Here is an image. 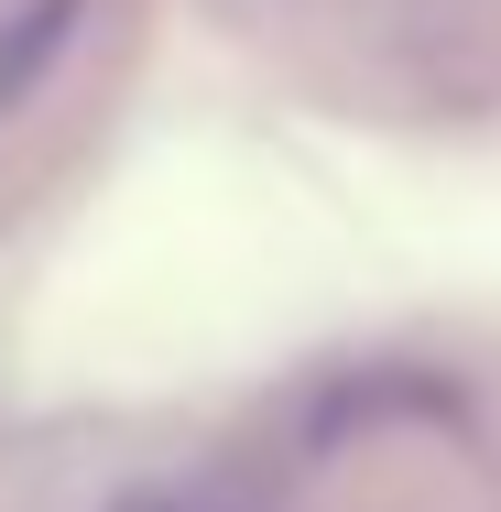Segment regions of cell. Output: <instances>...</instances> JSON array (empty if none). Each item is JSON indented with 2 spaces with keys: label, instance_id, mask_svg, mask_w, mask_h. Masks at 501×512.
<instances>
[{
  "label": "cell",
  "instance_id": "obj_1",
  "mask_svg": "<svg viewBox=\"0 0 501 512\" xmlns=\"http://www.w3.org/2000/svg\"><path fill=\"white\" fill-rule=\"evenodd\" d=\"M77 11H88V0H22V11L0 22V109H22V99H33V77L66 55Z\"/></svg>",
  "mask_w": 501,
  "mask_h": 512
},
{
  "label": "cell",
  "instance_id": "obj_2",
  "mask_svg": "<svg viewBox=\"0 0 501 512\" xmlns=\"http://www.w3.org/2000/svg\"><path fill=\"white\" fill-rule=\"evenodd\" d=\"M120 512H197V502H120Z\"/></svg>",
  "mask_w": 501,
  "mask_h": 512
}]
</instances>
